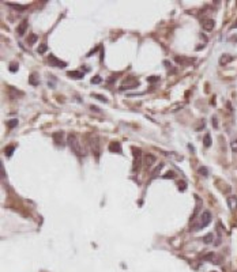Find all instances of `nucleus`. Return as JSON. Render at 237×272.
I'll return each instance as SVG.
<instances>
[{
	"mask_svg": "<svg viewBox=\"0 0 237 272\" xmlns=\"http://www.w3.org/2000/svg\"><path fill=\"white\" fill-rule=\"evenodd\" d=\"M67 143L70 146V148L72 150V153L78 157H82L85 155V150L82 147V143H81V139L78 138L77 134H68L67 136Z\"/></svg>",
	"mask_w": 237,
	"mask_h": 272,
	"instance_id": "nucleus-1",
	"label": "nucleus"
},
{
	"mask_svg": "<svg viewBox=\"0 0 237 272\" xmlns=\"http://www.w3.org/2000/svg\"><path fill=\"white\" fill-rule=\"evenodd\" d=\"M211 219H213V215L210 211H203L200 215H199V218H198V222H196L195 225H194V227H192V230L194 231H198V230H202V229H204V227H207L210 223H211Z\"/></svg>",
	"mask_w": 237,
	"mask_h": 272,
	"instance_id": "nucleus-2",
	"label": "nucleus"
},
{
	"mask_svg": "<svg viewBox=\"0 0 237 272\" xmlns=\"http://www.w3.org/2000/svg\"><path fill=\"white\" fill-rule=\"evenodd\" d=\"M90 147H91V153H93V155L98 159L100 158V154H101V142H100L98 136L91 138V140H90Z\"/></svg>",
	"mask_w": 237,
	"mask_h": 272,
	"instance_id": "nucleus-3",
	"label": "nucleus"
},
{
	"mask_svg": "<svg viewBox=\"0 0 237 272\" xmlns=\"http://www.w3.org/2000/svg\"><path fill=\"white\" fill-rule=\"evenodd\" d=\"M138 86H139V80L136 78H128V79H125L121 83L120 90L123 91V90H128V88H135V87H138Z\"/></svg>",
	"mask_w": 237,
	"mask_h": 272,
	"instance_id": "nucleus-4",
	"label": "nucleus"
},
{
	"mask_svg": "<svg viewBox=\"0 0 237 272\" xmlns=\"http://www.w3.org/2000/svg\"><path fill=\"white\" fill-rule=\"evenodd\" d=\"M48 61H49L51 65H53V67H59V68H64L66 65H67V63L60 60V59H57L55 55H51V56L48 57Z\"/></svg>",
	"mask_w": 237,
	"mask_h": 272,
	"instance_id": "nucleus-5",
	"label": "nucleus"
},
{
	"mask_svg": "<svg viewBox=\"0 0 237 272\" xmlns=\"http://www.w3.org/2000/svg\"><path fill=\"white\" fill-rule=\"evenodd\" d=\"M132 151H134V157H135V161H134V167H132V170L134 171H136V170L139 169V165H140V157H142V154H140V150L139 148H132Z\"/></svg>",
	"mask_w": 237,
	"mask_h": 272,
	"instance_id": "nucleus-6",
	"label": "nucleus"
},
{
	"mask_svg": "<svg viewBox=\"0 0 237 272\" xmlns=\"http://www.w3.org/2000/svg\"><path fill=\"white\" fill-rule=\"evenodd\" d=\"M109 151L113 153V154H123L120 142H110V144H109Z\"/></svg>",
	"mask_w": 237,
	"mask_h": 272,
	"instance_id": "nucleus-7",
	"label": "nucleus"
},
{
	"mask_svg": "<svg viewBox=\"0 0 237 272\" xmlns=\"http://www.w3.org/2000/svg\"><path fill=\"white\" fill-rule=\"evenodd\" d=\"M63 136H64L63 131H56V132H53V134H52V139L55 140V143H56L57 146H63V144H64Z\"/></svg>",
	"mask_w": 237,
	"mask_h": 272,
	"instance_id": "nucleus-8",
	"label": "nucleus"
},
{
	"mask_svg": "<svg viewBox=\"0 0 237 272\" xmlns=\"http://www.w3.org/2000/svg\"><path fill=\"white\" fill-rule=\"evenodd\" d=\"M226 203H228V207L230 208V211H236L237 210V197L236 196H228L226 197Z\"/></svg>",
	"mask_w": 237,
	"mask_h": 272,
	"instance_id": "nucleus-9",
	"label": "nucleus"
},
{
	"mask_svg": "<svg viewBox=\"0 0 237 272\" xmlns=\"http://www.w3.org/2000/svg\"><path fill=\"white\" fill-rule=\"evenodd\" d=\"M214 26H215L214 19H204V21L202 22V27L207 31H211L213 29H214Z\"/></svg>",
	"mask_w": 237,
	"mask_h": 272,
	"instance_id": "nucleus-10",
	"label": "nucleus"
},
{
	"mask_svg": "<svg viewBox=\"0 0 237 272\" xmlns=\"http://www.w3.org/2000/svg\"><path fill=\"white\" fill-rule=\"evenodd\" d=\"M155 162H157V158H155L154 155L147 154L146 157H144V165H146L147 167H151V166H153Z\"/></svg>",
	"mask_w": 237,
	"mask_h": 272,
	"instance_id": "nucleus-11",
	"label": "nucleus"
},
{
	"mask_svg": "<svg viewBox=\"0 0 237 272\" xmlns=\"http://www.w3.org/2000/svg\"><path fill=\"white\" fill-rule=\"evenodd\" d=\"M26 29H27V21H22L19 25H18V27H16V33L19 34V36H23L26 33Z\"/></svg>",
	"mask_w": 237,
	"mask_h": 272,
	"instance_id": "nucleus-12",
	"label": "nucleus"
},
{
	"mask_svg": "<svg viewBox=\"0 0 237 272\" xmlns=\"http://www.w3.org/2000/svg\"><path fill=\"white\" fill-rule=\"evenodd\" d=\"M29 84H31V86H38L40 84V79H38V75L36 72H33L29 76Z\"/></svg>",
	"mask_w": 237,
	"mask_h": 272,
	"instance_id": "nucleus-13",
	"label": "nucleus"
},
{
	"mask_svg": "<svg viewBox=\"0 0 237 272\" xmlns=\"http://www.w3.org/2000/svg\"><path fill=\"white\" fill-rule=\"evenodd\" d=\"M67 76L71 78V79H82L85 75H83L81 71H68L67 72Z\"/></svg>",
	"mask_w": 237,
	"mask_h": 272,
	"instance_id": "nucleus-14",
	"label": "nucleus"
},
{
	"mask_svg": "<svg viewBox=\"0 0 237 272\" xmlns=\"http://www.w3.org/2000/svg\"><path fill=\"white\" fill-rule=\"evenodd\" d=\"M233 60V57L230 56V55H222L221 57H219V64L221 65H226L228 63H230Z\"/></svg>",
	"mask_w": 237,
	"mask_h": 272,
	"instance_id": "nucleus-15",
	"label": "nucleus"
},
{
	"mask_svg": "<svg viewBox=\"0 0 237 272\" xmlns=\"http://www.w3.org/2000/svg\"><path fill=\"white\" fill-rule=\"evenodd\" d=\"M8 95H10V98H18V95H23V92H21V91H18V90H15L14 87H8Z\"/></svg>",
	"mask_w": 237,
	"mask_h": 272,
	"instance_id": "nucleus-16",
	"label": "nucleus"
},
{
	"mask_svg": "<svg viewBox=\"0 0 237 272\" xmlns=\"http://www.w3.org/2000/svg\"><path fill=\"white\" fill-rule=\"evenodd\" d=\"M162 167H164V163H160L154 170H153V171H151V180H154V178H157V177L160 175V171H161Z\"/></svg>",
	"mask_w": 237,
	"mask_h": 272,
	"instance_id": "nucleus-17",
	"label": "nucleus"
},
{
	"mask_svg": "<svg viewBox=\"0 0 237 272\" xmlns=\"http://www.w3.org/2000/svg\"><path fill=\"white\" fill-rule=\"evenodd\" d=\"M7 5L8 7H12L14 10H18V11H25L26 8H27V5L26 4H15V3H7Z\"/></svg>",
	"mask_w": 237,
	"mask_h": 272,
	"instance_id": "nucleus-18",
	"label": "nucleus"
},
{
	"mask_svg": "<svg viewBox=\"0 0 237 272\" xmlns=\"http://www.w3.org/2000/svg\"><path fill=\"white\" fill-rule=\"evenodd\" d=\"M213 240H214V234H213V233H209L207 236H204L202 238V241L204 242V244H211Z\"/></svg>",
	"mask_w": 237,
	"mask_h": 272,
	"instance_id": "nucleus-19",
	"label": "nucleus"
},
{
	"mask_svg": "<svg viewBox=\"0 0 237 272\" xmlns=\"http://www.w3.org/2000/svg\"><path fill=\"white\" fill-rule=\"evenodd\" d=\"M14 150H15V146H7V147L4 148L5 157H11V155H12V153H14Z\"/></svg>",
	"mask_w": 237,
	"mask_h": 272,
	"instance_id": "nucleus-20",
	"label": "nucleus"
},
{
	"mask_svg": "<svg viewBox=\"0 0 237 272\" xmlns=\"http://www.w3.org/2000/svg\"><path fill=\"white\" fill-rule=\"evenodd\" d=\"M198 171H199V174H200L202 177H207V175H209V169H207L206 166H200Z\"/></svg>",
	"mask_w": 237,
	"mask_h": 272,
	"instance_id": "nucleus-21",
	"label": "nucleus"
},
{
	"mask_svg": "<svg viewBox=\"0 0 237 272\" xmlns=\"http://www.w3.org/2000/svg\"><path fill=\"white\" fill-rule=\"evenodd\" d=\"M37 40H38L37 34H30L29 38H27V42H29V45H33V44H36L37 42Z\"/></svg>",
	"mask_w": 237,
	"mask_h": 272,
	"instance_id": "nucleus-22",
	"label": "nucleus"
},
{
	"mask_svg": "<svg viewBox=\"0 0 237 272\" xmlns=\"http://www.w3.org/2000/svg\"><path fill=\"white\" fill-rule=\"evenodd\" d=\"M203 144H204L206 147H210V146H211V136H210V134H206L204 140H203Z\"/></svg>",
	"mask_w": 237,
	"mask_h": 272,
	"instance_id": "nucleus-23",
	"label": "nucleus"
},
{
	"mask_svg": "<svg viewBox=\"0 0 237 272\" xmlns=\"http://www.w3.org/2000/svg\"><path fill=\"white\" fill-rule=\"evenodd\" d=\"M48 51V45L44 42V44H41V45L38 46V49H37V52L40 53V55H42V53H45V52Z\"/></svg>",
	"mask_w": 237,
	"mask_h": 272,
	"instance_id": "nucleus-24",
	"label": "nucleus"
},
{
	"mask_svg": "<svg viewBox=\"0 0 237 272\" xmlns=\"http://www.w3.org/2000/svg\"><path fill=\"white\" fill-rule=\"evenodd\" d=\"M16 125H18V120H16V118H12V120H8V121H7V127H8V128H15Z\"/></svg>",
	"mask_w": 237,
	"mask_h": 272,
	"instance_id": "nucleus-25",
	"label": "nucleus"
},
{
	"mask_svg": "<svg viewBox=\"0 0 237 272\" xmlns=\"http://www.w3.org/2000/svg\"><path fill=\"white\" fill-rule=\"evenodd\" d=\"M230 148H232L233 153L237 154V138H233L232 142H230Z\"/></svg>",
	"mask_w": 237,
	"mask_h": 272,
	"instance_id": "nucleus-26",
	"label": "nucleus"
},
{
	"mask_svg": "<svg viewBox=\"0 0 237 272\" xmlns=\"http://www.w3.org/2000/svg\"><path fill=\"white\" fill-rule=\"evenodd\" d=\"M91 95H93L94 98H97L98 101H101V102H105V103L108 102V98L104 97V95H101V94H91Z\"/></svg>",
	"mask_w": 237,
	"mask_h": 272,
	"instance_id": "nucleus-27",
	"label": "nucleus"
},
{
	"mask_svg": "<svg viewBox=\"0 0 237 272\" xmlns=\"http://www.w3.org/2000/svg\"><path fill=\"white\" fill-rule=\"evenodd\" d=\"M90 82L93 83V84H98V83L102 82V79H101V76H100V75H95V76L91 78V80H90Z\"/></svg>",
	"mask_w": 237,
	"mask_h": 272,
	"instance_id": "nucleus-28",
	"label": "nucleus"
},
{
	"mask_svg": "<svg viewBox=\"0 0 237 272\" xmlns=\"http://www.w3.org/2000/svg\"><path fill=\"white\" fill-rule=\"evenodd\" d=\"M160 80V76H157V75H153V76H149L147 78V82L149 83H155Z\"/></svg>",
	"mask_w": 237,
	"mask_h": 272,
	"instance_id": "nucleus-29",
	"label": "nucleus"
},
{
	"mask_svg": "<svg viewBox=\"0 0 237 272\" xmlns=\"http://www.w3.org/2000/svg\"><path fill=\"white\" fill-rule=\"evenodd\" d=\"M162 177H164V178H175L176 174H175V171H168V173L164 174Z\"/></svg>",
	"mask_w": 237,
	"mask_h": 272,
	"instance_id": "nucleus-30",
	"label": "nucleus"
},
{
	"mask_svg": "<svg viewBox=\"0 0 237 272\" xmlns=\"http://www.w3.org/2000/svg\"><path fill=\"white\" fill-rule=\"evenodd\" d=\"M10 71L11 72H16V71H18V64H16V63H11V64H10Z\"/></svg>",
	"mask_w": 237,
	"mask_h": 272,
	"instance_id": "nucleus-31",
	"label": "nucleus"
},
{
	"mask_svg": "<svg viewBox=\"0 0 237 272\" xmlns=\"http://www.w3.org/2000/svg\"><path fill=\"white\" fill-rule=\"evenodd\" d=\"M202 128H204V121H203V120H200V121H199V125H196L195 127L196 131H200Z\"/></svg>",
	"mask_w": 237,
	"mask_h": 272,
	"instance_id": "nucleus-32",
	"label": "nucleus"
},
{
	"mask_svg": "<svg viewBox=\"0 0 237 272\" xmlns=\"http://www.w3.org/2000/svg\"><path fill=\"white\" fill-rule=\"evenodd\" d=\"M179 189L180 190H186L187 189V184L184 182V181H183V182H181V181L179 182Z\"/></svg>",
	"mask_w": 237,
	"mask_h": 272,
	"instance_id": "nucleus-33",
	"label": "nucleus"
},
{
	"mask_svg": "<svg viewBox=\"0 0 237 272\" xmlns=\"http://www.w3.org/2000/svg\"><path fill=\"white\" fill-rule=\"evenodd\" d=\"M98 48H100V46H95V48H94V49H93V51H90V52H89V53H87V55H86V56H87V57H90V56H93V53H95V52H97V51H98Z\"/></svg>",
	"mask_w": 237,
	"mask_h": 272,
	"instance_id": "nucleus-34",
	"label": "nucleus"
},
{
	"mask_svg": "<svg viewBox=\"0 0 237 272\" xmlns=\"http://www.w3.org/2000/svg\"><path fill=\"white\" fill-rule=\"evenodd\" d=\"M177 108H183V103H179V105L173 106V108H172V112H177V110H179Z\"/></svg>",
	"mask_w": 237,
	"mask_h": 272,
	"instance_id": "nucleus-35",
	"label": "nucleus"
},
{
	"mask_svg": "<svg viewBox=\"0 0 237 272\" xmlns=\"http://www.w3.org/2000/svg\"><path fill=\"white\" fill-rule=\"evenodd\" d=\"M0 170H1V177L4 178V177H5V171H4V166H3V163L0 165Z\"/></svg>",
	"mask_w": 237,
	"mask_h": 272,
	"instance_id": "nucleus-36",
	"label": "nucleus"
},
{
	"mask_svg": "<svg viewBox=\"0 0 237 272\" xmlns=\"http://www.w3.org/2000/svg\"><path fill=\"white\" fill-rule=\"evenodd\" d=\"M91 110H95V112H100V109H98L97 106H94V105H93V106H91Z\"/></svg>",
	"mask_w": 237,
	"mask_h": 272,
	"instance_id": "nucleus-37",
	"label": "nucleus"
},
{
	"mask_svg": "<svg viewBox=\"0 0 237 272\" xmlns=\"http://www.w3.org/2000/svg\"><path fill=\"white\" fill-rule=\"evenodd\" d=\"M236 27H237V21H236V23H233L232 25V29H236Z\"/></svg>",
	"mask_w": 237,
	"mask_h": 272,
	"instance_id": "nucleus-38",
	"label": "nucleus"
}]
</instances>
